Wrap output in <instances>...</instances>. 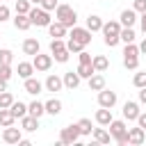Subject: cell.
Segmentation results:
<instances>
[{
    "mask_svg": "<svg viewBox=\"0 0 146 146\" xmlns=\"http://www.w3.org/2000/svg\"><path fill=\"white\" fill-rule=\"evenodd\" d=\"M121 21H107V23H103V41H105V46H110V48H114V46H119V41H121Z\"/></svg>",
    "mask_w": 146,
    "mask_h": 146,
    "instance_id": "1",
    "label": "cell"
},
{
    "mask_svg": "<svg viewBox=\"0 0 146 146\" xmlns=\"http://www.w3.org/2000/svg\"><path fill=\"white\" fill-rule=\"evenodd\" d=\"M55 21L64 23L66 27H75V23H78V11H75L71 5H57V9H55Z\"/></svg>",
    "mask_w": 146,
    "mask_h": 146,
    "instance_id": "2",
    "label": "cell"
},
{
    "mask_svg": "<svg viewBox=\"0 0 146 146\" xmlns=\"http://www.w3.org/2000/svg\"><path fill=\"white\" fill-rule=\"evenodd\" d=\"M30 21H32V25H36V27H48L50 23H52V18H50V11H46L41 5H34L32 9H30Z\"/></svg>",
    "mask_w": 146,
    "mask_h": 146,
    "instance_id": "3",
    "label": "cell"
},
{
    "mask_svg": "<svg viewBox=\"0 0 146 146\" xmlns=\"http://www.w3.org/2000/svg\"><path fill=\"white\" fill-rule=\"evenodd\" d=\"M80 128H78V123H71V125H66V128H62V132H59V141L62 144H66V146H71V144H78L80 141Z\"/></svg>",
    "mask_w": 146,
    "mask_h": 146,
    "instance_id": "4",
    "label": "cell"
},
{
    "mask_svg": "<svg viewBox=\"0 0 146 146\" xmlns=\"http://www.w3.org/2000/svg\"><path fill=\"white\" fill-rule=\"evenodd\" d=\"M107 128H110V135H112V139H114V141H119L121 137H125V135H128L125 119H112V123H110Z\"/></svg>",
    "mask_w": 146,
    "mask_h": 146,
    "instance_id": "5",
    "label": "cell"
},
{
    "mask_svg": "<svg viewBox=\"0 0 146 146\" xmlns=\"http://www.w3.org/2000/svg\"><path fill=\"white\" fill-rule=\"evenodd\" d=\"M32 64H34V68H36L39 73H46V71H50V66H52V55L36 52V55L32 57Z\"/></svg>",
    "mask_w": 146,
    "mask_h": 146,
    "instance_id": "6",
    "label": "cell"
},
{
    "mask_svg": "<svg viewBox=\"0 0 146 146\" xmlns=\"http://www.w3.org/2000/svg\"><path fill=\"white\" fill-rule=\"evenodd\" d=\"M116 100H119V98H116V91H110L107 87L98 91V105H100V107H110V110H112V107L116 105Z\"/></svg>",
    "mask_w": 146,
    "mask_h": 146,
    "instance_id": "7",
    "label": "cell"
},
{
    "mask_svg": "<svg viewBox=\"0 0 146 146\" xmlns=\"http://www.w3.org/2000/svg\"><path fill=\"white\" fill-rule=\"evenodd\" d=\"M144 141H146V130H144L141 125L128 128V144H130V146H141Z\"/></svg>",
    "mask_w": 146,
    "mask_h": 146,
    "instance_id": "8",
    "label": "cell"
},
{
    "mask_svg": "<svg viewBox=\"0 0 146 146\" xmlns=\"http://www.w3.org/2000/svg\"><path fill=\"white\" fill-rule=\"evenodd\" d=\"M139 103L137 100H125L123 103V119L125 121H137V116H139Z\"/></svg>",
    "mask_w": 146,
    "mask_h": 146,
    "instance_id": "9",
    "label": "cell"
},
{
    "mask_svg": "<svg viewBox=\"0 0 146 146\" xmlns=\"http://www.w3.org/2000/svg\"><path fill=\"white\" fill-rule=\"evenodd\" d=\"M21 139H23L21 128L9 125V128H5V130H2V141H5V144H21Z\"/></svg>",
    "mask_w": 146,
    "mask_h": 146,
    "instance_id": "10",
    "label": "cell"
},
{
    "mask_svg": "<svg viewBox=\"0 0 146 146\" xmlns=\"http://www.w3.org/2000/svg\"><path fill=\"white\" fill-rule=\"evenodd\" d=\"M91 34H94V32H89L87 27H78V25H75V27H71V36H73V39H78V41H80V43H84V46H89V43H91Z\"/></svg>",
    "mask_w": 146,
    "mask_h": 146,
    "instance_id": "11",
    "label": "cell"
},
{
    "mask_svg": "<svg viewBox=\"0 0 146 146\" xmlns=\"http://www.w3.org/2000/svg\"><path fill=\"white\" fill-rule=\"evenodd\" d=\"M21 48H23V55H30V57H34L36 52H41V43H39L34 36H27Z\"/></svg>",
    "mask_w": 146,
    "mask_h": 146,
    "instance_id": "12",
    "label": "cell"
},
{
    "mask_svg": "<svg viewBox=\"0 0 146 146\" xmlns=\"http://www.w3.org/2000/svg\"><path fill=\"white\" fill-rule=\"evenodd\" d=\"M62 80H64V87L73 91V89H78V87H80V80H82V78H80V73H78V71H66V73L62 75Z\"/></svg>",
    "mask_w": 146,
    "mask_h": 146,
    "instance_id": "13",
    "label": "cell"
},
{
    "mask_svg": "<svg viewBox=\"0 0 146 146\" xmlns=\"http://www.w3.org/2000/svg\"><path fill=\"white\" fill-rule=\"evenodd\" d=\"M43 87H46V91H62V87H64V80L59 78V75H55V73H50L48 78H46V82H43Z\"/></svg>",
    "mask_w": 146,
    "mask_h": 146,
    "instance_id": "14",
    "label": "cell"
},
{
    "mask_svg": "<svg viewBox=\"0 0 146 146\" xmlns=\"http://www.w3.org/2000/svg\"><path fill=\"white\" fill-rule=\"evenodd\" d=\"M119 21H121V25H123V27H132V25H135L139 18H137V11L130 7V9H123V11H121Z\"/></svg>",
    "mask_w": 146,
    "mask_h": 146,
    "instance_id": "15",
    "label": "cell"
},
{
    "mask_svg": "<svg viewBox=\"0 0 146 146\" xmlns=\"http://www.w3.org/2000/svg\"><path fill=\"white\" fill-rule=\"evenodd\" d=\"M66 32H68V27H66L64 23H59V21H55V23L48 25V34H50L52 39H64Z\"/></svg>",
    "mask_w": 146,
    "mask_h": 146,
    "instance_id": "16",
    "label": "cell"
},
{
    "mask_svg": "<svg viewBox=\"0 0 146 146\" xmlns=\"http://www.w3.org/2000/svg\"><path fill=\"white\" fill-rule=\"evenodd\" d=\"M87 84H89V91H100V89H105V84H107V82H105V75L96 71V73L87 80Z\"/></svg>",
    "mask_w": 146,
    "mask_h": 146,
    "instance_id": "17",
    "label": "cell"
},
{
    "mask_svg": "<svg viewBox=\"0 0 146 146\" xmlns=\"http://www.w3.org/2000/svg\"><path fill=\"white\" fill-rule=\"evenodd\" d=\"M11 21H14V27H16V30H21V32H27V30L32 27V21H30V16H27V14H16Z\"/></svg>",
    "mask_w": 146,
    "mask_h": 146,
    "instance_id": "18",
    "label": "cell"
},
{
    "mask_svg": "<svg viewBox=\"0 0 146 146\" xmlns=\"http://www.w3.org/2000/svg\"><path fill=\"white\" fill-rule=\"evenodd\" d=\"M21 128H23L25 132H34V130H39V116L25 114V116L21 119Z\"/></svg>",
    "mask_w": 146,
    "mask_h": 146,
    "instance_id": "19",
    "label": "cell"
},
{
    "mask_svg": "<svg viewBox=\"0 0 146 146\" xmlns=\"http://www.w3.org/2000/svg\"><path fill=\"white\" fill-rule=\"evenodd\" d=\"M34 64L32 62H18V68H16V73H18V78H23V80H27V78H32L34 75Z\"/></svg>",
    "mask_w": 146,
    "mask_h": 146,
    "instance_id": "20",
    "label": "cell"
},
{
    "mask_svg": "<svg viewBox=\"0 0 146 146\" xmlns=\"http://www.w3.org/2000/svg\"><path fill=\"white\" fill-rule=\"evenodd\" d=\"M23 87H25V91H27V94H32V96H36V94H41V91L46 89V87H43V82H39L36 78H27Z\"/></svg>",
    "mask_w": 146,
    "mask_h": 146,
    "instance_id": "21",
    "label": "cell"
},
{
    "mask_svg": "<svg viewBox=\"0 0 146 146\" xmlns=\"http://www.w3.org/2000/svg\"><path fill=\"white\" fill-rule=\"evenodd\" d=\"M94 119H96V123H98V125H110L114 116H112V110H110V107H100V110L96 112V116H94Z\"/></svg>",
    "mask_w": 146,
    "mask_h": 146,
    "instance_id": "22",
    "label": "cell"
},
{
    "mask_svg": "<svg viewBox=\"0 0 146 146\" xmlns=\"http://www.w3.org/2000/svg\"><path fill=\"white\" fill-rule=\"evenodd\" d=\"M91 137H94L96 144H110V141H112V135H110V130H105V125H103V128H94Z\"/></svg>",
    "mask_w": 146,
    "mask_h": 146,
    "instance_id": "23",
    "label": "cell"
},
{
    "mask_svg": "<svg viewBox=\"0 0 146 146\" xmlns=\"http://www.w3.org/2000/svg\"><path fill=\"white\" fill-rule=\"evenodd\" d=\"M14 121H16V116L11 114V110L0 107V128H9V125H14Z\"/></svg>",
    "mask_w": 146,
    "mask_h": 146,
    "instance_id": "24",
    "label": "cell"
},
{
    "mask_svg": "<svg viewBox=\"0 0 146 146\" xmlns=\"http://www.w3.org/2000/svg\"><path fill=\"white\" fill-rule=\"evenodd\" d=\"M89 32H100L103 30V18L100 16H96V14H91L89 18H87V25H84Z\"/></svg>",
    "mask_w": 146,
    "mask_h": 146,
    "instance_id": "25",
    "label": "cell"
},
{
    "mask_svg": "<svg viewBox=\"0 0 146 146\" xmlns=\"http://www.w3.org/2000/svg\"><path fill=\"white\" fill-rule=\"evenodd\" d=\"M91 64H94V68H96L98 73H105V71L110 68V59H107L105 55H96V57L91 59Z\"/></svg>",
    "mask_w": 146,
    "mask_h": 146,
    "instance_id": "26",
    "label": "cell"
},
{
    "mask_svg": "<svg viewBox=\"0 0 146 146\" xmlns=\"http://www.w3.org/2000/svg\"><path fill=\"white\" fill-rule=\"evenodd\" d=\"M59 112H62V100H59V98H50V100H46V114L57 116Z\"/></svg>",
    "mask_w": 146,
    "mask_h": 146,
    "instance_id": "27",
    "label": "cell"
},
{
    "mask_svg": "<svg viewBox=\"0 0 146 146\" xmlns=\"http://www.w3.org/2000/svg\"><path fill=\"white\" fill-rule=\"evenodd\" d=\"M27 114H32V116H43L46 114V103H39V100H32L30 105H27Z\"/></svg>",
    "mask_w": 146,
    "mask_h": 146,
    "instance_id": "28",
    "label": "cell"
},
{
    "mask_svg": "<svg viewBox=\"0 0 146 146\" xmlns=\"http://www.w3.org/2000/svg\"><path fill=\"white\" fill-rule=\"evenodd\" d=\"M9 110H11V114H14L16 119H23V116L27 114V105H25V103H21V100H14Z\"/></svg>",
    "mask_w": 146,
    "mask_h": 146,
    "instance_id": "29",
    "label": "cell"
},
{
    "mask_svg": "<svg viewBox=\"0 0 146 146\" xmlns=\"http://www.w3.org/2000/svg\"><path fill=\"white\" fill-rule=\"evenodd\" d=\"M78 128H80V135H82V137H87V135H91V132H94V125H91V119H87V116L78 121Z\"/></svg>",
    "mask_w": 146,
    "mask_h": 146,
    "instance_id": "30",
    "label": "cell"
},
{
    "mask_svg": "<svg viewBox=\"0 0 146 146\" xmlns=\"http://www.w3.org/2000/svg\"><path fill=\"white\" fill-rule=\"evenodd\" d=\"M32 7H34V5H32L30 0H14V9H16V14H30Z\"/></svg>",
    "mask_w": 146,
    "mask_h": 146,
    "instance_id": "31",
    "label": "cell"
},
{
    "mask_svg": "<svg viewBox=\"0 0 146 146\" xmlns=\"http://www.w3.org/2000/svg\"><path fill=\"white\" fill-rule=\"evenodd\" d=\"M78 73H80V78H84V80H89L94 73H96V68H94V64H80L78 68H75Z\"/></svg>",
    "mask_w": 146,
    "mask_h": 146,
    "instance_id": "32",
    "label": "cell"
},
{
    "mask_svg": "<svg viewBox=\"0 0 146 146\" xmlns=\"http://www.w3.org/2000/svg\"><path fill=\"white\" fill-rule=\"evenodd\" d=\"M119 36H121V41H123V43H132V41L137 39V34H135V30H132V27H121V34H119Z\"/></svg>",
    "mask_w": 146,
    "mask_h": 146,
    "instance_id": "33",
    "label": "cell"
},
{
    "mask_svg": "<svg viewBox=\"0 0 146 146\" xmlns=\"http://www.w3.org/2000/svg\"><path fill=\"white\" fill-rule=\"evenodd\" d=\"M66 48H68V52H80V50H84V43H80L78 39L68 36V41H66Z\"/></svg>",
    "mask_w": 146,
    "mask_h": 146,
    "instance_id": "34",
    "label": "cell"
},
{
    "mask_svg": "<svg viewBox=\"0 0 146 146\" xmlns=\"http://www.w3.org/2000/svg\"><path fill=\"white\" fill-rule=\"evenodd\" d=\"M123 57H139V46L132 41V43H125L123 48Z\"/></svg>",
    "mask_w": 146,
    "mask_h": 146,
    "instance_id": "35",
    "label": "cell"
},
{
    "mask_svg": "<svg viewBox=\"0 0 146 146\" xmlns=\"http://www.w3.org/2000/svg\"><path fill=\"white\" fill-rule=\"evenodd\" d=\"M59 50H66V41L64 39H52L50 41V55H55Z\"/></svg>",
    "mask_w": 146,
    "mask_h": 146,
    "instance_id": "36",
    "label": "cell"
},
{
    "mask_svg": "<svg viewBox=\"0 0 146 146\" xmlns=\"http://www.w3.org/2000/svg\"><path fill=\"white\" fill-rule=\"evenodd\" d=\"M132 84H135L137 89L146 87V71H139V73H135V75H132Z\"/></svg>",
    "mask_w": 146,
    "mask_h": 146,
    "instance_id": "37",
    "label": "cell"
},
{
    "mask_svg": "<svg viewBox=\"0 0 146 146\" xmlns=\"http://www.w3.org/2000/svg\"><path fill=\"white\" fill-rule=\"evenodd\" d=\"M16 98L11 96V91H0V107H11Z\"/></svg>",
    "mask_w": 146,
    "mask_h": 146,
    "instance_id": "38",
    "label": "cell"
},
{
    "mask_svg": "<svg viewBox=\"0 0 146 146\" xmlns=\"http://www.w3.org/2000/svg\"><path fill=\"white\" fill-rule=\"evenodd\" d=\"M123 66L128 71H137L139 68V57H123Z\"/></svg>",
    "mask_w": 146,
    "mask_h": 146,
    "instance_id": "39",
    "label": "cell"
},
{
    "mask_svg": "<svg viewBox=\"0 0 146 146\" xmlns=\"http://www.w3.org/2000/svg\"><path fill=\"white\" fill-rule=\"evenodd\" d=\"M11 75H14V68H11V64H0V78L2 80H11Z\"/></svg>",
    "mask_w": 146,
    "mask_h": 146,
    "instance_id": "40",
    "label": "cell"
},
{
    "mask_svg": "<svg viewBox=\"0 0 146 146\" xmlns=\"http://www.w3.org/2000/svg\"><path fill=\"white\" fill-rule=\"evenodd\" d=\"M14 59V52L9 48H0V64H11Z\"/></svg>",
    "mask_w": 146,
    "mask_h": 146,
    "instance_id": "41",
    "label": "cell"
},
{
    "mask_svg": "<svg viewBox=\"0 0 146 146\" xmlns=\"http://www.w3.org/2000/svg\"><path fill=\"white\" fill-rule=\"evenodd\" d=\"M68 57H71L68 48H66V50H59V52H55V55H52V59H55V62H59V64H66V62H68Z\"/></svg>",
    "mask_w": 146,
    "mask_h": 146,
    "instance_id": "42",
    "label": "cell"
},
{
    "mask_svg": "<svg viewBox=\"0 0 146 146\" xmlns=\"http://www.w3.org/2000/svg\"><path fill=\"white\" fill-rule=\"evenodd\" d=\"M78 59H80V64H91V59H94V57H91L87 50H80V52H78Z\"/></svg>",
    "mask_w": 146,
    "mask_h": 146,
    "instance_id": "43",
    "label": "cell"
},
{
    "mask_svg": "<svg viewBox=\"0 0 146 146\" xmlns=\"http://www.w3.org/2000/svg\"><path fill=\"white\" fill-rule=\"evenodd\" d=\"M57 5H59L57 0H43V2H41V7H43L46 11H55V9H57Z\"/></svg>",
    "mask_w": 146,
    "mask_h": 146,
    "instance_id": "44",
    "label": "cell"
},
{
    "mask_svg": "<svg viewBox=\"0 0 146 146\" xmlns=\"http://www.w3.org/2000/svg\"><path fill=\"white\" fill-rule=\"evenodd\" d=\"M9 16H11V11H9V7H7V5H0V23H5V21H9Z\"/></svg>",
    "mask_w": 146,
    "mask_h": 146,
    "instance_id": "45",
    "label": "cell"
},
{
    "mask_svg": "<svg viewBox=\"0 0 146 146\" xmlns=\"http://www.w3.org/2000/svg\"><path fill=\"white\" fill-rule=\"evenodd\" d=\"M132 9H135L137 14H144V11H146V0H135V2H132Z\"/></svg>",
    "mask_w": 146,
    "mask_h": 146,
    "instance_id": "46",
    "label": "cell"
},
{
    "mask_svg": "<svg viewBox=\"0 0 146 146\" xmlns=\"http://www.w3.org/2000/svg\"><path fill=\"white\" fill-rule=\"evenodd\" d=\"M137 125H141V128L146 130V112H139V116H137Z\"/></svg>",
    "mask_w": 146,
    "mask_h": 146,
    "instance_id": "47",
    "label": "cell"
},
{
    "mask_svg": "<svg viewBox=\"0 0 146 146\" xmlns=\"http://www.w3.org/2000/svg\"><path fill=\"white\" fill-rule=\"evenodd\" d=\"M139 25H141V32H144V36H146V11L139 16Z\"/></svg>",
    "mask_w": 146,
    "mask_h": 146,
    "instance_id": "48",
    "label": "cell"
},
{
    "mask_svg": "<svg viewBox=\"0 0 146 146\" xmlns=\"http://www.w3.org/2000/svg\"><path fill=\"white\" fill-rule=\"evenodd\" d=\"M139 103H141V105H146V87H141V89H139Z\"/></svg>",
    "mask_w": 146,
    "mask_h": 146,
    "instance_id": "49",
    "label": "cell"
},
{
    "mask_svg": "<svg viewBox=\"0 0 146 146\" xmlns=\"http://www.w3.org/2000/svg\"><path fill=\"white\" fill-rule=\"evenodd\" d=\"M139 55H146V36L139 41Z\"/></svg>",
    "mask_w": 146,
    "mask_h": 146,
    "instance_id": "50",
    "label": "cell"
},
{
    "mask_svg": "<svg viewBox=\"0 0 146 146\" xmlns=\"http://www.w3.org/2000/svg\"><path fill=\"white\" fill-rule=\"evenodd\" d=\"M0 91H7V80L0 78Z\"/></svg>",
    "mask_w": 146,
    "mask_h": 146,
    "instance_id": "51",
    "label": "cell"
},
{
    "mask_svg": "<svg viewBox=\"0 0 146 146\" xmlns=\"http://www.w3.org/2000/svg\"><path fill=\"white\" fill-rule=\"evenodd\" d=\"M30 2H32V5H41L43 0H30Z\"/></svg>",
    "mask_w": 146,
    "mask_h": 146,
    "instance_id": "52",
    "label": "cell"
}]
</instances>
